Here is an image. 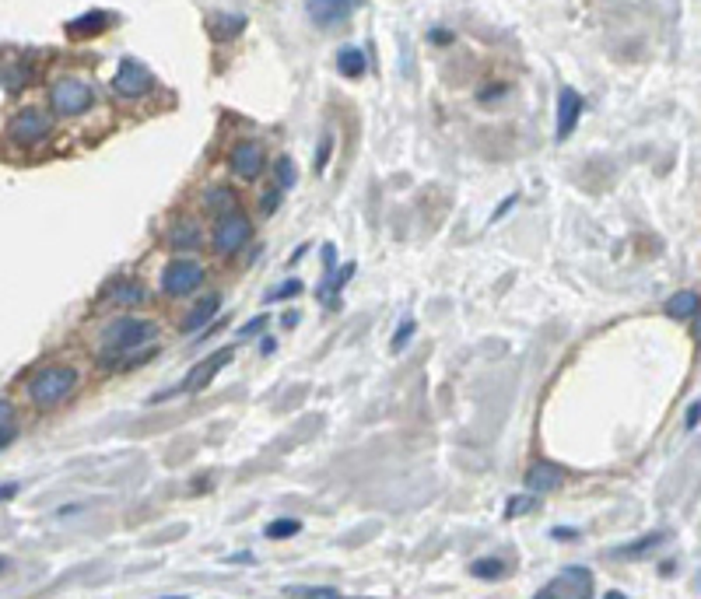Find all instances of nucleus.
Masks as SVG:
<instances>
[{"label":"nucleus","mask_w":701,"mask_h":599,"mask_svg":"<svg viewBox=\"0 0 701 599\" xmlns=\"http://www.w3.org/2000/svg\"><path fill=\"white\" fill-rule=\"evenodd\" d=\"M155 337H158V323H155V319L130 315V312H126V315H117V319L102 330V337H99V358H102V364H109V368H119L130 355L151 347Z\"/></svg>","instance_id":"nucleus-1"},{"label":"nucleus","mask_w":701,"mask_h":599,"mask_svg":"<svg viewBox=\"0 0 701 599\" xmlns=\"http://www.w3.org/2000/svg\"><path fill=\"white\" fill-rule=\"evenodd\" d=\"M77 389V368L74 364H43L39 371H32L25 393L28 403L36 411H53L63 400H70V393Z\"/></svg>","instance_id":"nucleus-2"},{"label":"nucleus","mask_w":701,"mask_h":599,"mask_svg":"<svg viewBox=\"0 0 701 599\" xmlns=\"http://www.w3.org/2000/svg\"><path fill=\"white\" fill-rule=\"evenodd\" d=\"M95 106V88L92 81L77 77V74H67V77H57L50 84V109L57 116H81Z\"/></svg>","instance_id":"nucleus-3"},{"label":"nucleus","mask_w":701,"mask_h":599,"mask_svg":"<svg viewBox=\"0 0 701 599\" xmlns=\"http://www.w3.org/2000/svg\"><path fill=\"white\" fill-rule=\"evenodd\" d=\"M204 281H207V270L193 256H175V260L165 263V270H162V292L169 299H186V295L200 292Z\"/></svg>","instance_id":"nucleus-4"},{"label":"nucleus","mask_w":701,"mask_h":599,"mask_svg":"<svg viewBox=\"0 0 701 599\" xmlns=\"http://www.w3.org/2000/svg\"><path fill=\"white\" fill-rule=\"evenodd\" d=\"M249 239H253V221H249L242 211H229V214H222V218L214 221L211 242H214V249H218L222 256L238 252L242 245H249Z\"/></svg>","instance_id":"nucleus-5"},{"label":"nucleus","mask_w":701,"mask_h":599,"mask_svg":"<svg viewBox=\"0 0 701 599\" xmlns=\"http://www.w3.org/2000/svg\"><path fill=\"white\" fill-rule=\"evenodd\" d=\"M109 84H113V92H117L119 99H130V102H133V99L151 95L158 81H155V74H151L144 63L130 57V60H123L117 67V74H113V81H109Z\"/></svg>","instance_id":"nucleus-6"},{"label":"nucleus","mask_w":701,"mask_h":599,"mask_svg":"<svg viewBox=\"0 0 701 599\" xmlns=\"http://www.w3.org/2000/svg\"><path fill=\"white\" fill-rule=\"evenodd\" d=\"M50 130H53V116L50 113H43V109H21L14 120L7 123V133H11V140L14 144H39V140H46L50 137Z\"/></svg>","instance_id":"nucleus-7"},{"label":"nucleus","mask_w":701,"mask_h":599,"mask_svg":"<svg viewBox=\"0 0 701 599\" xmlns=\"http://www.w3.org/2000/svg\"><path fill=\"white\" fill-rule=\"evenodd\" d=\"M235 358V347L229 344V347H218L214 355H207L204 361H197L189 371H186V379H182V386H179V393H200V389H207L214 379H218V371L229 364V361Z\"/></svg>","instance_id":"nucleus-8"},{"label":"nucleus","mask_w":701,"mask_h":599,"mask_svg":"<svg viewBox=\"0 0 701 599\" xmlns=\"http://www.w3.org/2000/svg\"><path fill=\"white\" fill-rule=\"evenodd\" d=\"M365 0H305V14L319 28H337L344 25L350 14H358Z\"/></svg>","instance_id":"nucleus-9"},{"label":"nucleus","mask_w":701,"mask_h":599,"mask_svg":"<svg viewBox=\"0 0 701 599\" xmlns=\"http://www.w3.org/2000/svg\"><path fill=\"white\" fill-rule=\"evenodd\" d=\"M592 571L589 568H565L554 582H547L536 599H547V596H592Z\"/></svg>","instance_id":"nucleus-10"},{"label":"nucleus","mask_w":701,"mask_h":599,"mask_svg":"<svg viewBox=\"0 0 701 599\" xmlns=\"http://www.w3.org/2000/svg\"><path fill=\"white\" fill-rule=\"evenodd\" d=\"M229 169L242 180H256L263 169H267V155H263V144L260 140H238L229 155Z\"/></svg>","instance_id":"nucleus-11"},{"label":"nucleus","mask_w":701,"mask_h":599,"mask_svg":"<svg viewBox=\"0 0 701 599\" xmlns=\"http://www.w3.org/2000/svg\"><path fill=\"white\" fill-rule=\"evenodd\" d=\"M583 95L576 92V88H561L558 92V126H554V140L558 144H565L572 133H576V126L583 120Z\"/></svg>","instance_id":"nucleus-12"},{"label":"nucleus","mask_w":701,"mask_h":599,"mask_svg":"<svg viewBox=\"0 0 701 599\" xmlns=\"http://www.w3.org/2000/svg\"><path fill=\"white\" fill-rule=\"evenodd\" d=\"M561 483H565V470H561L558 463H547V459H540V463H533V467L526 470V487H529V491H536V494L558 491Z\"/></svg>","instance_id":"nucleus-13"},{"label":"nucleus","mask_w":701,"mask_h":599,"mask_svg":"<svg viewBox=\"0 0 701 599\" xmlns=\"http://www.w3.org/2000/svg\"><path fill=\"white\" fill-rule=\"evenodd\" d=\"M109 21H113V14H106V11H85L67 21V36L70 39H95L109 28Z\"/></svg>","instance_id":"nucleus-14"},{"label":"nucleus","mask_w":701,"mask_h":599,"mask_svg":"<svg viewBox=\"0 0 701 599\" xmlns=\"http://www.w3.org/2000/svg\"><path fill=\"white\" fill-rule=\"evenodd\" d=\"M148 299V292H144V284H137V281H109L102 292H99V301H117V305H126V308H133V305H141V301Z\"/></svg>","instance_id":"nucleus-15"},{"label":"nucleus","mask_w":701,"mask_h":599,"mask_svg":"<svg viewBox=\"0 0 701 599\" xmlns=\"http://www.w3.org/2000/svg\"><path fill=\"white\" fill-rule=\"evenodd\" d=\"M218 308H222V295H214V292H211L207 299H200L189 312H186V315H182L179 330H182V333H197V330H204V326L218 315Z\"/></svg>","instance_id":"nucleus-16"},{"label":"nucleus","mask_w":701,"mask_h":599,"mask_svg":"<svg viewBox=\"0 0 701 599\" xmlns=\"http://www.w3.org/2000/svg\"><path fill=\"white\" fill-rule=\"evenodd\" d=\"M246 28V18L242 14H211L207 18V32L214 43H229V39H238Z\"/></svg>","instance_id":"nucleus-17"},{"label":"nucleus","mask_w":701,"mask_h":599,"mask_svg":"<svg viewBox=\"0 0 701 599\" xmlns=\"http://www.w3.org/2000/svg\"><path fill=\"white\" fill-rule=\"evenodd\" d=\"M365 70H368L365 50H358V46H341V50H337V74H341V77L358 81V77H365Z\"/></svg>","instance_id":"nucleus-18"},{"label":"nucleus","mask_w":701,"mask_h":599,"mask_svg":"<svg viewBox=\"0 0 701 599\" xmlns=\"http://www.w3.org/2000/svg\"><path fill=\"white\" fill-rule=\"evenodd\" d=\"M204 207H207L214 218H222V214H229V211H238V196H235L229 186H211V189L204 193Z\"/></svg>","instance_id":"nucleus-19"},{"label":"nucleus","mask_w":701,"mask_h":599,"mask_svg":"<svg viewBox=\"0 0 701 599\" xmlns=\"http://www.w3.org/2000/svg\"><path fill=\"white\" fill-rule=\"evenodd\" d=\"M666 539V533L663 530H656V533H645V537H639L635 543H624V547H617L614 550V557H632V561H639V557H645V554H652L659 543Z\"/></svg>","instance_id":"nucleus-20"},{"label":"nucleus","mask_w":701,"mask_h":599,"mask_svg":"<svg viewBox=\"0 0 701 599\" xmlns=\"http://www.w3.org/2000/svg\"><path fill=\"white\" fill-rule=\"evenodd\" d=\"M169 245H173L175 252H179V249L186 252V249L200 245V225H197V221H189V218H186V221H179V225H173V232H169Z\"/></svg>","instance_id":"nucleus-21"},{"label":"nucleus","mask_w":701,"mask_h":599,"mask_svg":"<svg viewBox=\"0 0 701 599\" xmlns=\"http://www.w3.org/2000/svg\"><path fill=\"white\" fill-rule=\"evenodd\" d=\"M470 575L480 579V582H498V579L509 575V564L502 557H480V561L470 564Z\"/></svg>","instance_id":"nucleus-22"},{"label":"nucleus","mask_w":701,"mask_h":599,"mask_svg":"<svg viewBox=\"0 0 701 599\" xmlns=\"http://www.w3.org/2000/svg\"><path fill=\"white\" fill-rule=\"evenodd\" d=\"M698 308V295L695 292H677L673 299H666V315L670 319H691Z\"/></svg>","instance_id":"nucleus-23"},{"label":"nucleus","mask_w":701,"mask_h":599,"mask_svg":"<svg viewBox=\"0 0 701 599\" xmlns=\"http://www.w3.org/2000/svg\"><path fill=\"white\" fill-rule=\"evenodd\" d=\"M285 596H298V599H337L341 596V589H334V586H288V589H281Z\"/></svg>","instance_id":"nucleus-24"},{"label":"nucleus","mask_w":701,"mask_h":599,"mask_svg":"<svg viewBox=\"0 0 701 599\" xmlns=\"http://www.w3.org/2000/svg\"><path fill=\"white\" fill-rule=\"evenodd\" d=\"M14 431H18V414H14V407L7 400H0V449L14 438Z\"/></svg>","instance_id":"nucleus-25"},{"label":"nucleus","mask_w":701,"mask_h":599,"mask_svg":"<svg viewBox=\"0 0 701 599\" xmlns=\"http://www.w3.org/2000/svg\"><path fill=\"white\" fill-rule=\"evenodd\" d=\"M267 539H292L294 533H302V523L298 519H274V523H267Z\"/></svg>","instance_id":"nucleus-26"},{"label":"nucleus","mask_w":701,"mask_h":599,"mask_svg":"<svg viewBox=\"0 0 701 599\" xmlns=\"http://www.w3.org/2000/svg\"><path fill=\"white\" fill-rule=\"evenodd\" d=\"M302 292H305V284H302V281H298V277H292V281H285V284H278V288H274V292H267V305H274V301H285V299H298V295H302Z\"/></svg>","instance_id":"nucleus-27"},{"label":"nucleus","mask_w":701,"mask_h":599,"mask_svg":"<svg viewBox=\"0 0 701 599\" xmlns=\"http://www.w3.org/2000/svg\"><path fill=\"white\" fill-rule=\"evenodd\" d=\"M414 330H417V323H414V319H404V323L397 326V333H393V340H390V351H393V355H400V351L407 347L410 337H414Z\"/></svg>","instance_id":"nucleus-28"},{"label":"nucleus","mask_w":701,"mask_h":599,"mask_svg":"<svg viewBox=\"0 0 701 599\" xmlns=\"http://www.w3.org/2000/svg\"><path fill=\"white\" fill-rule=\"evenodd\" d=\"M274 180H278V186H281V189H292L294 180H298V176H294L292 158H278V162H274Z\"/></svg>","instance_id":"nucleus-29"},{"label":"nucleus","mask_w":701,"mask_h":599,"mask_svg":"<svg viewBox=\"0 0 701 599\" xmlns=\"http://www.w3.org/2000/svg\"><path fill=\"white\" fill-rule=\"evenodd\" d=\"M267 323H270V312H260V315H253L249 323H242V326H238V340H246V337H253V333L267 330Z\"/></svg>","instance_id":"nucleus-30"},{"label":"nucleus","mask_w":701,"mask_h":599,"mask_svg":"<svg viewBox=\"0 0 701 599\" xmlns=\"http://www.w3.org/2000/svg\"><path fill=\"white\" fill-rule=\"evenodd\" d=\"M330 155H334V137L326 133V137H323V144L316 148V162H312V169H316L319 176H323V169H326V162H330Z\"/></svg>","instance_id":"nucleus-31"},{"label":"nucleus","mask_w":701,"mask_h":599,"mask_svg":"<svg viewBox=\"0 0 701 599\" xmlns=\"http://www.w3.org/2000/svg\"><path fill=\"white\" fill-rule=\"evenodd\" d=\"M25 81H28V67H11V70L4 74V84H7L11 92H21Z\"/></svg>","instance_id":"nucleus-32"},{"label":"nucleus","mask_w":701,"mask_h":599,"mask_svg":"<svg viewBox=\"0 0 701 599\" xmlns=\"http://www.w3.org/2000/svg\"><path fill=\"white\" fill-rule=\"evenodd\" d=\"M281 193H285L281 186H270V189L263 193V200H260V211H263V214H274V211L281 207Z\"/></svg>","instance_id":"nucleus-33"},{"label":"nucleus","mask_w":701,"mask_h":599,"mask_svg":"<svg viewBox=\"0 0 701 599\" xmlns=\"http://www.w3.org/2000/svg\"><path fill=\"white\" fill-rule=\"evenodd\" d=\"M526 512H533V498H512V501H509V508H505V515H509V519L526 515Z\"/></svg>","instance_id":"nucleus-34"},{"label":"nucleus","mask_w":701,"mask_h":599,"mask_svg":"<svg viewBox=\"0 0 701 599\" xmlns=\"http://www.w3.org/2000/svg\"><path fill=\"white\" fill-rule=\"evenodd\" d=\"M698 424H701V400H695V403L688 407V414H684V427H688V431H695Z\"/></svg>","instance_id":"nucleus-35"},{"label":"nucleus","mask_w":701,"mask_h":599,"mask_svg":"<svg viewBox=\"0 0 701 599\" xmlns=\"http://www.w3.org/2000/svg\"><path fill=\"white\" fill-rule=\"evenodd\" d=\"M323 267H326V274H334V270H337V245H334V242H326V245H323Z\"/></svg>","instance_id":"nucleus-36"},{"label":"nucleus","mask_w":701,"mask_h":599,"mask_svg":"<svg viewBox=\"0 0 701 599\" xmlns=\"http://www.w3.org/2000/svg\"><path fill=\"white\" fill-rule=\"evenodd\" d=\"M551 537L561 539V543H572V539H579V530H568V526H558V530H551Z\"/></svg>","instance_id":"nucleus-37"},{"label":"nucleus","mask_w":701,"mask_h":599,"mask_svg":"<svg viewBox=\"0 0 701 599\" xmlns=\"http://www.w3.org/2000/svg\"><path fill=\"white\" fill-rule=\"evenodd\" d=\"M516 200H520V193H509V196H505V200H502V207H498V211H495V214H491V221H498V218H505V214H509V207H512V204H516Z\"/></svg>","instance_id":"nucleus-38"},{"label":"nucleus","mask_w":701,"mask_h":599,"mask_svg":"<svg viewBox=\"0 0 701 599\" xmlns=\"http://www.w3.org/2000/svg\"><path fill=\"white\" fill-rule=\"evenodd\" d=\"M298 323H302V312H285V315H281V326H285V330H294Z\"/></svg>","instance_id":"nucleus-39"},{"label":"nucleus","mask_w":701,"mask_h":599,"mask_svg":"<svg viewBox=\"0 0 701 599\" xmlns=\"http://www.w3.org/2000/svg\"><path fill=\"white\" fill-rule=\"evenodd\" d=\"M18 494V483H0V501H11Z\"/></svg>","instance_id":"nucleus-40"},{"label":"nucleus","mask_w":701,"mask_h":599,"mask_svg":"<svg viewBox=\"0 0 701 599\" xmlns=\"http://www.w3.org/2000/svg\"><path fill=\"white\" fill-rule=\"evenodd\" d=\"M428 39H431V43H439V46L453 43V36H449V32H428Z\"/></svg>","instance_id":"nucleus-41"},{"label":"nucleus","mask_w":701,"mask_h":599,"mask_svg":"<svg viewBox=\"0 0 701 599\" xmlns=\"http://www.w3.org/2000/svg\"><path fill=\"white\" fill-rule=\"evenodd\" d=\"M691 323H695V340L701 344V301H698V308H695V315H691Z\"/></svg>","instance_id":"nucleus-42"},{"label":"nucleus","mask_w":701,"mask_h":599,"mask_svg":"<svg viewBox=\"0 0 701 599\" xmlns=\"http://www.w3.org/2000/svg\"><path fill=\"white\" fill-rule=\"evenodd\" d=\"M274 347H278V344H274V340H267V337H263V340H260V355H274Z\"/></svg>","instance_id":"nucleus-43"},{"label":"nucleus","mask_w":701,"mask_h":599,"mask_svg":"<svg viewBox=\"0 0 701 599\" xmlns=\"http://www.w3.org/2000/svg\"><path fill=\"white\" fill-rule=\"evenodd\" d=\"M305 252H309V245H298V249H294L292 256H288V263H292V267H294V263H298V260H302Z\"/></svg>","instance_id":"nucleus-44"},{"label":"nucleus","mask_w":701,"mask_h":599,"mask_svg":"<svg viewBox=\"0 0 701 599\" xmlns=\"http://www.w3.org/2000/svg\"><path fill=\"white\" fill-rule=\"evenodd\" d=\"M4 568H7V557H0V571H4Z\"/></svg>","instance_id":"nucleus-45"}]
</instances>
